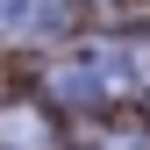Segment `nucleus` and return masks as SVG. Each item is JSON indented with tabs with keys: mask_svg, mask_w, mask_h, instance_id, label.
I'll list each match as a JSON object with an SVG mask.
<instances>
[{
	"mask_svg": "<svg viewBox=\"0 0 150 150\" xmlns=\"http://www.w3.org/2000/svg\"><path fill=\"white\" fill-rule=\"evenodd\" d=\"M50 86L64 100H129V93H150V36H100V43H79L71 57L50 71Z\"/></svg>",
	"mask_w": 150,
	"mask_h": 150,
	"instance_id": "1",
	"label": "nucleus"
},
{
	"mask_svg": "<svg viewBox=\"0 0 150 150\" xmlns=\"http://www.w3.org/2000/svg\"><path fill=\"white\" fill-rule=\"evenodd\" d=\"M0 150H57V115L36 93H7L0 100Z\"/></svg>",
	"mask_w": 150,
	"mask_h": 150,
	"instance_id": "2",
	"label": "nucleus"
},
{
	"mask_svg": "<svg viewBox=\"0 0 150 150\" xmlns=\"http://www.w3.org/2000/svg\"><path fill=\"white\" fill-rule=\"evenodd\" d=\"M100 150H143V143H136V136H107Z\"/></svg>",
	"mask_w": 150,
	"mask_h": 150,
	"instance_id": "3",
	"label": "nucleus"
}]
</instances>
